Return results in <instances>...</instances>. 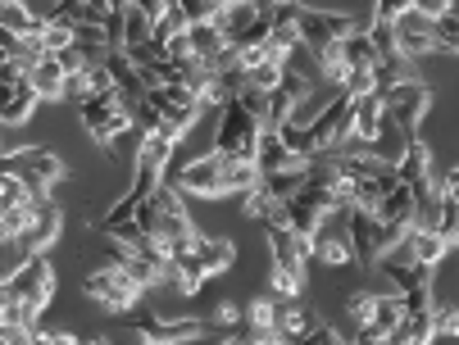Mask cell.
Here are the masks:
<instances>
[{
	"instance_id": "32",
	"label": "cell",
	"mask_w": 459,
	"mask_h": 345,
	"mask_svg": "<svg viewBox=\"0 0 459 345\" xmlns=\"http://www.w3.org/2000/svg\"><path fill=\"white\" fill-rule=\"evenodd\" d=\"M246 219H259V223H273L282 219V204L269 195V191H259V182L246 191Z\"/></svg>"
},
{
	"instance_id": "36",
	"label": "cell",
	"mask_w": 459,
	"mask_h": 345,
	"mask_svg": "<svg viewBox=\"0 0 459 345\" xmlns=\"http://www.w3.org/2000/svg\"><path fill=\"white\" fill-rule=\"evenodd\" d=\"M32 219V200H19V204H0V228L10 232V241L23 232V223Z\"/></svg>"
},
{
	"instance_id": "19",
	"label": "cell",
	"mask_w": 459,
	"mask_h": 345,
	"mask_svg": "<svg viewBox=\"0 0 459 345\" xmlns=\"http://www.w3.org/2000/svg\"><path fill=\"white\" fill-rule=\"evenodd\" d=\"M405 318V309H401V296L396 291H386V296H373L368 300V314H364V332H373V336H391V332H396V323Z\"/></svg>"
},
{
	"instance_id": "55",
	"label": "cell",
	"mask_w": 459,
	"mask_h": 345,
	"mask_svg": "<svg viewBox=\"0 0 459 345\" xmlns=\"http://www.w3.org/2000/svg\"><path fill=\"white\" fill-rule=\"evenodd\" d=\"M5 241H10V232H5V228H0V246H5Z\"/></svg>"
},
{
	"instance_id": "9",
	"label": "cell",
	"mask_w": 459,
	"mask_h": 345,
	"mask_svg": "<svg viewBox=\"0 0 459 345\" xmlns=\"http://www.w3.org/2000/svg\"><path fill=\"white\" fill-rule=\"evenodd\" d=\"M146 105L178 132V136H186V127L195 123V118H201V96H191L186 87H178V82H164V87H151L146 91Z\"/></svg>"
},
{
	"instance_id": "56",
	"label": "cell",
	"mask_w": 459,
	"mask_h": 345,
	"mask_svg": "<svg viewBox=\"0 0 459 345\" xmlns=\"http://www.w3.org/2000/svg\"><path fill=\"white\" fill-rule=\"evenodd\" d=\"M137 345H151V341H142V336H137Z\"/></svg>"
},
{
	"instance_id": "51",
	"label": "cell",
	"mask_w": 459,
	"mask_h": 345,
	"mask_svg": "<svg viewBox=\"0 0 459 345\" xmlns=\"http://www.w3.org/2000/svg\"><path fill=\"white\" fill-rule=\"evenodd\" d=\"M250 345H291V341H278L273 332H264V336H250Z\"/></svg>"
},
{
	"instance_id": "15",
	"label": "cell",
	"mask_w": 459,
	"mask_h": 345,
	"mask_svg": "<svg viewBox=\"0 0 459 345\" xmlns=\"http://www.w3.org/2000/svg\"><path fill=\"white\" fill-rule=\"evenodd\" d=\"M64 232V219H59V210L50 200H32V219L23 223V232L14 237L28 254H41L46 246H55V237Z\"/></svg>"
},
{
	"instance_id": "44",
	"label": "cell",
	"mask_w": 459,
	"mask_h": 345,
	"mask_svg": "<svg viewBox=\"0 0 459 345\" xmlns=\"http://www.w3.org/2000/svg\"><path fill=\"white\" fill-rule=\"evenodd\" d=\"M405 10H410V0H373V19H382V23H391Z\"/></svg>"
},
{
	"instance_id": "5",
	"label": "cell",
	"mask_w": 459,
	"mask_h": 345,
	"mask_svg": "<svg viewBox=\"0 0 459 345\" xmlns=\"http://www.w3.org/2000/svg\"><path fill=\"white\" fill-rule=\"evenodd\" d=\"M28 300L32 309H46V300L55 296V268L46 254H28L5 282H0V300Z\"/></svg>"
},
{
	"instance_id": "40",
	"label": "cell",
	"mask_w": 459,
	"mask_h": 345,
	"mask_svg": "<svg viewBox=\"0 0 459 345\" xmlns=\"http://www.w3.org/2000/svg\"><path fill=\"white\" fill-rule=\"evenodd\" d=\"M291 345H346V341L337 336V327H314V323H309V327H305Z\"/></svg>"
},
{
	"instance_id": "4",
	"label": "cell",
	"mask_w": 459,
	"mask_h": 345,
	"mask_svg": "<svg viewBox=\"0 0 459 345\" xmlns=\"http://www.w3.org/2000/svg\"><path fill=\"white\" fill-rule=\"evenodd\" d=\"M377 100H382V114L396 123L401 132L419 136V123L432 109V87L419 82V78H401V82H391L386 91H377Z\"/></svg>"
},
{
	"instance_id": "3",
	"label": "cell",
	"mask_w": 459,
	"mask_h": 345,
	"mask_svg": "<svg viewBox=\"0 0 459 345\" xmlns=\"http://www.w3.org/2000/svg\"><path fill=\"white\" fill-rule=\"evenodd\" d=\"M355 28V14H342V10H309V5H296V37L300 46H309L314 55H327L342 37H351Z\"/></svg>"
},
{
	"instance_id": "18",
	"label": "cell",
	"mask_w": 459,
	"mask_h": 345,
	"mask_svg": "<svg viewBox=\"0 0 459 345\" xmlns=\"http://www.w3.org/2000/svg\"><path fill=\"white\" fill-rule=\"evenodd\" d=\"M105 68H109V82H114V96L133 109V105H142L146 100V87H142V78H137V68H133V59H127L123 50H105Z\"/></svg>"
},
{
	"instance_id": "8",
	"label": "cell",
	"mask_w": 459,
	"mask_h": 345,
	"mask_svg": "<svg viewBox=\"0 0 459 345\" xmlns=\"http://www.w3.org/2000/svg\"><path fill=\"white\" fill-rule=\"evenodd\" d=\"M82 291L96 300V305H105V309H114V314H127L137 300H142V287L127 278V272H118V268H96V272H87V282H82Z\"/></svg>"
},
{
	"instance_id": "57",
	"label": "cell",
	"mask_w": 459,
	"mask_h": 345,
	"mask_svg": "<svg viewBox=\"0 0 459 345\" xmlns=\"http://www.w3.org/2000/svg\"><path fill=\"white\" fill-rule=\"evenodd\" d=\"M55 5H59V0H55Z\"/></svg>"
},
{
	"instance_id": "25",
	"label": "cell",
	"mask_w": 459,
	"mask_h": 345,
	"mask_svg": "<svg viewBox=\"0 0 459 345\" xmlns=\"http://www.w3.org/2000/svg\"><path fill=\"white\" fill-rule=\"evenodd\" d=\"M142 41H151V19L133 5V0H127V5L118 10V50H133Z\"/></svg>"
},
{
	"instance_id": "21",
	"label": "cell",
	"mask_w": 459,
	"mask_h": 345,
	"mask_svg": "<svg viewBox=\"0 0 459 345\" xmlns=\"http://www.w3.org/2000/svg\"><path fill=\"white\" fill-rule=\"evenodd\" d=\"M186 46H191V59L205 64V68L228 50V41H223V32L214 28V19H210V23H191V28H186Z\"/></svg>"
},
{
	"instance_id": "13",
	"label": "cell",
	"mask_w": 459,
	"mask_h": 345,
	"mask_svg": "<svg viewBox=\"0 0 459 345\" xmlns=\"http://www.w3.org/2000/svg\"><path fill=\"white\" fill-rule=\"evenodd\" d=\"M346 246H351V259L364 263V268L377 263V254L386 250L377 219H373L368 210H359V204H351V210H346Z\"/></svg>"
},
{
	"instance_id": "29",
	"label": "cell",
	"mask_w": 459,
	"mask_h": 345,
	"mask_svg": "<svg viewBox=\"0 0 459 345\" xmlns=\"http://www.w3.org/2000/svg\"><path fill=\"white\" fill-rule=\"evenodd\" d=\"M305 168L309 164H291V168H282V173H269V177H259V191H269L278 204L287 200V195H296L300 186H305Z\"/></svg>"
},
{
	"instance_id": "10",
	"label": "cell",
	"mask_w": 459,
	"mask_h": 345,
	"mask_svg": "<svg viewBox=\"0 0 459 345\" xmlns=\"http://www.w3.org/2000/svg\"><path fill=\"white\" fill-rule=\"evenodd\" d=\"M32 109H37V96H32L28 78L19 73V64H5V68H0V127L28 123Z\"/></svg>"
},
{
	"instance_id": "24",
	"label": "cell",
	"mask_w": 459,
	"mask_h": 345,
	"mask_svg": "<svg viewBox=\"0 0 459 345\" xmlns=\"http://www.w3.org/2000/svg\"><path fill=\"white\" fill-rule=\"evenodd\" d=\"M377 127H382V100H377V96H359V100H351V136H355V142L373 146Z\"/></svg>"
},
{
	"instance_id": "50",
	"label": "cell",
	"mask_w": 459,
	"mask_h": 345,
	"mask_svg": "<svg viewBox=\"0 0 459 345\" xmlns=\"http://www.w3.org/2000/svg\"><path fill=\"white\" fill-rule=\"evenodd\" d=\"M346 345H382V336H373V332H364V327H359V332H355V341H346Z\"/></svg>"
},
{
	"instance_id": "1",
	"label": "cell",
	"mask_w": 459,
	"mask_h": 345,
	"mask_svg": "<svg viewBox=\"0 0 459 345\" xmlns=\"http://www.w3.org/2000/svg\"><path fill=\"white\" fill-rule=\"evenodd\" d=\"M259 132H264V118H259L241 96H237V100H223V105H219V132H214V155L255 164Z\"/></svg>"
},
{
	"instance_id": "30",
	"label": "cell",
	"mask_w": 459,
	"mask_h": 345,
	"mask_svg": "<svg viewBox=\"0 0 459 345\" xmlns=\"http://www.w3.org/2000/svg\"><path fill=\"white\" fill-rule=\"evenodd\" d=\"M74 37H78V23H69L64 14H46V28H41V46H46V55H55V50H64V46H74Z\"/></svg>"
},
{
	"instance_id": "31",
	"label": "cell",
	"mask_w": 459,
	"mask_h": 345,
	"mask_svg": "<svg viewBox=\"0 0 459 345\" xmlns=\"http://www.w3.org/2000/svg\"><path fill=\"white\" fill-rule=\"evenodd\" d=\"M246 73V91H273L278 87V78H282V59H259V64H250V68H241Z\"/></svg>"
},
{
	"instance_id": "17",
	"label": "cell",
	"mask_w": 459,
	"mask_h": 345,
	"mask_svg": "<svg viewBox=\"0 0 459 345\" xmlns=\"http://www.w3.org/2000/svg\"><path fill=\"white\" fill-rule=\"evenodd\" d=\"M391 37H396V55L401 59H419L432 50V19H423L419 10H405L391 19Z\"/></svg>"
},
{
	"instance_id": "43",
	"label": "cell",
	"mask_w": 459,
	"mask_h": 345,
	"mask_svg": "<svg viewBox=\"0 0 459 345\" xmlns=\"http://www.w3.org/2000/svg\"><path fill=\"white\" fill-rule=\"evenodd\" d=\"M28 341H32V345H78V336H69V332H46V327H32Z\"/></svg>"
},
{
	"instance_id": "35",
	"label": "cell",
	"mask_w": 459,
	"mask_h": 345,
	"mask_svg": "<svg viewBox=\"0 0 459 345\" xmlns=\"http://www.w3.org/2000/svg\"><path fill=\"white\" fill-rule=\"evenodd\" d=\"M164 5H173V10L182 14V23H186V28H191V23H210V19L219 14L214 0H164Z\"/></svg>"
},
{
	"instance_id": "38",
	"label": "cell",
	"mask_w": 459,
	"mask_h": 345,
	"mask_svg": "<svg viewBox=\"0 0 459 345\" xmlns=\"http://www.w3.org/2000/svg\"><path fill=\"white\" fill-rule=\"evenodd\" d=\"M368 41H373V50H377V59H401L396 55V37H391V23H382V19H373L368 28Z\"/></svg>"
},
{
	"instance_id": "6",
	"label": "cell",
	"mask_w": 459,
	"mask_h": 345,
	"mask_svg": "<svg viewBox=\"0 0 459 345\" xmlns=\"http://www.w3.org/2000/svg\"><path fill=\"white\" fill-rule=\"evenodd\" d=\"M305 132V142H309V155H323V151H337L346 136H351V96H333L318 114H314V123L309 127H300Z\"/></svg>"
},
{
	"instance_id": "46",
	"label": "cell",
	"mask_w": 459,
	"mask_h": 345,
	"mask_svg": "<svg viewBox=\"0 0 459 345\" xmlns=\"http://www.w3.org/2000/svg\"><path fill=\"white\" fill-rule=\"evenodd\" d=\"M410 10H419L423 19H437V14L455 10V0H410Z\"/></svg>"
},
{
	"instance_id": "45",
	"label": "cell",
	"mask_w": 459,
	"mask_h": 345,
	"mask_svg": "<svg viewBox=\"0 0 459 345\" xmlns=\"http://www.w3.org/2000/svg\"><path fill=\"white\" fill-rule=\"evenodd\" d=\"M164 55H169L173 64H191V46H186V32L169 37V41H164Z\"/></svg>"
},
{
	"instance_id": "52",
	"label": "cell",
	"mask_w": 459,
	"mask_h": 345,
	"mask_svg": "<svg viewBox=\"0 0 459 345\" xmlns=\"http://www.w3.org/2000/svg\"><path fill=\"white\" fill-rule=\"evenodd\" d=\"M219 345H250V332H232L228 341H219Z\"/></svg>"
},
{
	"instance_id": "34",
	"label": "cell",
	"mask_w": 459,
	"mask_h": 345,
	"mask_svg": "<svg viewBox=\"0 0 459 345\" xmlns=\"http://www.w3.org/2000/svg\"><path fill=\"white\" fill-rule=\"evenodd\" d=\"M309 254H318L323 263H351V246H346V237H314L309 241Z\"/></svg>"
},
{
	"instance_id": "23",
	"label": "cell",
	"mask_w": 459,
	"mask_h": 345,
	"mask_svg": "<svg viewBox=\"0 0 459 345\" xmlns=\"http://www.w3.org/2000/svg\"><path fill=\"white\" fill-rule=\"evenodd\" d=\"M195 263H201V272H205V278H219V272H228L232 268V259H237V246L232 241H223V237H201V241H195Z\"/></svg>"
},
{
	"instance_id": "20",
	"label": "cell",
	"mask_w": 459,
	"mask_h": 345,
	"mask_svg": "<svg viewBox=\"0 0 459 345\" xmlns=\"http://www.w3.org/2000/svg\"><path fill=\"white\" fill-rule=\"evenodd\" d=\"M291 164H305V160H291V155H287V146L278 142V132H273V127L259 132V146H255V173H259V177H269V173H282V168H291Z\"/></svg>"
},
{
	"instance_id": "11",
	"label": "cell",
	"mask_w": 459,
	"mask_h": 345,
	"mask_svg": "<svg viewBox=\"0 0 459 345\" xmlns=\"http://www.w3.org/2000/svg\"><path fill=\"white\" fill-rule=\"evenodd\" d=\"M133 327L151 345H186V341H201L205 336V323H195V318H160L151 309H142L133 318Z\"/></svg>"
},
{
	"instance_id": "39",
	"label": "cell",
	"mask_w": 459,
	"mask_h": 345,
	"mask_svg": "<svg viewBox=\"0 0 459 345\" xmlns=\"http://www.w3.org/2000/svg\"><path fill=\"white\" fill-rule=\"evenodd\" d=\"M250 336H264V332H273V300H255L250 305V327H246Z\"/></svg>"
},
{
	"instance_id": "37",
	"label": "cell",
	"mask_w": 459,
	"mask_h": 345,
	"mask_svg": "<svg viewBox=\"0 0 459 345\" xmlns=\"http://www.w3.org/2000/svg\"><path fill=\"white\" fill-rule=\"evenodd\" d=\"M342 96L359 100V96H373V68H346V78L337 82Z\"/></svg>"
},
{
	"instance_id": "41",
	"label": "cell",
	"mask_w": 459,
	"mask_h": 345,
	"mask_svg": "<svg viewBox=\"0 0 459 345\" xmlns=\"http://www.w3.org/2000/svg\"><path fill=\"white\" fill-rule=\"evenodd\" d=\"M401 309H405V314L432 309V287H410V291H401Z\"/></svg>"
},
{
	"instance_id": "42",
	"label": "cell",
	"mask_w": 459,
	"mask_h": 345,
	"mask_svg": "<svg viewBox=\"0 0 459 345\" xmlns=\"http://www.w3.org/2000/svg\"><path fill=\"white\" fill-rule=\"evenodd\" d=\"M19 59H23V37L0 28V64H19Z\"/></svg>"
},
{
	"instance_id": "22",
	"label": "cell",
	"mask_w": 459,
	"mask_h": 345,
	"mask_svg": "<svg viewBox=\"0 0 459 345\" xmlns=\"http://www.w3.org/2000/svg\"><path fill=\"white\" fill-rule=\"evenodd\" d=\"M23 78H28V87H32L37 100H64V73L55 68L50 55H41L32 68H23Z\"/></svg>"
},
{
	"instance_id": "14",
	"label": "cell",
	"mask_w": 459,
	"mask_h": 345,
	"mask_svg": "<svg viewBox=\"0 0 459 345\" xmlns=\"http://www.w3.org/2000/svg\"><path fill=\"white\" fill-rule=\"evenodd\" d=\"M219 168H223V160L219 155H201V160H191L186 168H178L173 173V191L178 195H223V182H219Z\"/></svg>"
},
{
	"instance_id": "49",
	"label": "cell",
	"mask_w": 459,
	"mask_h": 345,
	"mask_svg": "<svg viewBox=\"0 0 459 345\" xmlns=\"http://www.w3.org/2000/svg\"><path fill=\"white\" fill-rule=\"evenodd\" d=\"M133 5H137V10L146 14V19H155V14L164 10V0H133Z\"/></svg>"
},
{
	"instance_id": "48",
	"label": "cell",
	"mask_w": 459,
	"mask_h": 345,
	"mask_svg": "<svg viewBox=\"0 0 459 345\" xmlns=\"http://www.w3.org/2000/svg\"><path fill=\"white\" fill-rule=\"evenodd\" d=\"M210 323H219V327H237V323H241V318H237V305H219V314H214Z\"/></svg>"
},
{
	"instance_id": "54",
	"label": "cell",
	"mask_w": 459,
	"mask_h": 345,
	"mask_svg": "<svg viewBox=\"0 0 459 345\" xmlns=\"http://www.w3.org/2000/svg\"><path fill=\"white\" fill-rule=\"evenodd\" d=\"M123 5H127V0H109V10H114V14H118V10H123Z\"/></svg>"
},
{
	"instance_id": "26",
	"label": "cell",
	"mask_w": 459,
	"mask_h": 345,
	"mask_svg": "<svg viewBox=\"0 0 459 345\" xmlns=\"http://www.w3.org/2000/svg\"><path fill=\"white\" fill-rule=\"evenodd\" d=\"M337 55H342L346 68H373V64H377V50H373V41H368L364 28H355L351 37H342V41H337Z\"/></svg>"
},
{
	"instance_id": "12",
	"label": "cell",
	"mask_w": 459,
	"mask_h": 345,
	"mask_svg": "<svg viewBox=\"0 0 459 345\" xmlns=\"http://www.w3.org/2000/svg\"><path fill=\"white\" fill-rule=\"evenodd\" d=\"M264 232H269V246H273V268L278 272H287L291 282H305V263H309V241L305 237H296L287 223H264Z\"/></svg>"
},
{
	"instance_id": "53",
	"label": "cell",
	"mask_w": 459,
	"mask_h": 345,
	"mask_svg": "<svg viewBox=\"0 0 459 345\" xmlns=\"http://www.w3.org/2000/svg\"><path fill=\"white\" fill-rule=\"evenodd\" d=\"M78 345H109L105 336H87V341H78Z\"/></svg>"
},
{
	"instance_id": "28",
	"label": "cell",
	"mask_w": 459,
	"mask_h": 345,
	"mask_svg": "<svg viewBox=\"0 0 459 345\" xmlns=\"http://www.w3.org/2000/svg\"><path fill=\"white\" fill-rule=\"evenodd\" d=\"M219 160H223V155H219ZM219 182H223V195H246V191L259 182V173H255V164H246V160H223Z\"/></svg>"
},
{
	"instance_id": "47",
	"label": "cell",
	"mask_w": 459,
	"mask_h": 345,
	"mask_svg": "<svg viewBox=\"0 0 459 345\" xmlns=\"http://www.w3.org/2000/svg\"><path fill=\"white\" fill-rule=\"evenodd\" d=\"M368 300H373L368 291H351V300H346V309H351V318H359V323H364V314H368Z\"/></svg>"
},
{
	"instance_id": "7",
	"label": "cell",
	"mask_w": 459,
	"mask_h": 345,
	"mask_svg": "<svg viewBox=\"0 0 459 345\" xmlns=\"http://www.w3.org/2000/svg\"><path fill=\"white\" fill-rule=\"evenodd\" d=\"M82 127L100 146H109L114 136L133 132V114H127V105L118 96H82Z\"/></svg>"
},
{
	"instance_id": "16",
	"label": "cell",
	"mask_w": 459,
	"mask_h": 345,
	"mask_svg": "<svg viewBox=\"0 0 459 345\" xmlns=\"http://www.w3.org/2000/svg\"><path fill=\"white\" fill-rule=\"evenodd\" d=\"M327 219V210H323V204H318V195L309 191V186H300L296 195H287L282 200V219L278 223H287L296 237H305V241H314L318 237V223Z\"/></svg>"
},
{
	"instance_id": "27",
	"label": "cell",
	"mask_w": 459,
	"mask_h": 345,
	"mask_svg": "<svg viewBox=\"0 0 459 345\" xmlns=\"http://www.w3.org/2000/svg\"><path fill=\"white\" fill-rule=\"evenodd\" d=\"M309 327V314L296 300H273V336L278 341H296Z\"/></svg>"
},
{
	"instance_id": "2",
	"label": "cell",
	"mask_w": 459,
	"mask_h": 345,
	"mask_svg": "<svg viewBox=\"0 0 459 345\" xmlns=\"http://www.w3.org/2000/svg\"><path fill=\"white\" fill-rule=\"evenodd\" d=\"M0 173L19 177L32 200H46V191L55 182L69 177V164H64L59 155H50V151H41V146H23V151H5V155H0Z\"/></svg>"
},
{
	"instance_id": "33",
	"label": "cell",
	"mask_w": 459,
	"mask_h": 345,
	"mask_svg": "<svg viewBox=\"0 0 459 345\" xmlns=\"http://www.w3.org/2000/svg\"><path fill=\"white\" fill-rule=\"evenodd\" d=\"M455 46H459V19H455V10H446L432 19V50L455 55Z\"/></svg>"
}]
</instances>
